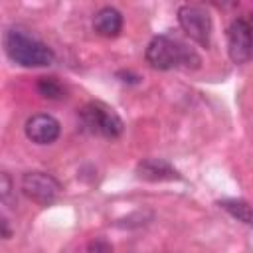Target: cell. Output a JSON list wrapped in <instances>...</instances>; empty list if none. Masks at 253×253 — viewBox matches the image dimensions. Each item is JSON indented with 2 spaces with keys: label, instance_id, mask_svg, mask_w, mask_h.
<instances>
[{
  "label": "cell",
  "instance_id": "7a4b0ae2",
  "mask_svg": "<svg viewBox=\"0 0 253 253\" xmlns=\"http://www.w3.org/2000/svg\"><path fill=\"white\" fill-rule=\"evenodd\" d=\"M4 49L8 57L22 67H45L51 65L55 57L51 47L18 28H12L4 34Z\"/></svg>",
  "mask_w": 253,
  "mask_h": 253
},
{
  "label": "cell",
  "instance_id": "9c48e42d",
  "mask_svg": "<svg viewBox=\"0 0 253 253\" xmlns=\"http://www.w3.org/2000/svg\"><path fill=\"white\" fill-rule=\"evenodd\" d=\"M93 28L99 36L103 38H115L119 36V32L123 30V14L117 8L105 6L95 14L93 20Z\"/></svg>",
  "mask_w": 253,
  "mask_h": 253
},
{
  "label": "cell",
  "instance_id": "30bf717a",
  "mask_svg": "<svg viewBox=\"0 0 253 253\" xmlns=\"http://www.w3.org/2000/svg\"><path fill=\"white\" fill-rule=\"evenodd\" d=\"M36 89L42 97L45 99H51V101H59V99H65L67 97V87L53 75H42L38 77L36 81Z\"/></svg>",
  "mask_w": 253,
  "mask_h": 253
},
{
  "label": "cell",
  "instance_id": "7c38bea8",
  "mask_svg": "<svg viewBox=\"0 0 253 253\" xmlns=\"http://www.w3.org/2000/svg\"><path fill=\"white\" fill-rule=\"evenodd\" d=\"M10 190H12L10 178H8V174H2V200H4V202L8 200V196H10Z\"/></svg>",
  "mask_w": 253,
  "mask_h": 253
},
{
  "label": "cell",
  "instance_id": "5b68a950",
  "mask_svg": "<svg viewBox=\"0 0 253 253\" xmlns=\"http://www.w3.org/2000/svg\"><path fill=\"white\" fill-rule=\"evenodd\" d=\"M20 188L28 200L40 206L53 204L61 192V184L51 174H45V172H26L22 176Z\"/></svg>",
  "mask_w": 253,
  "mask_h": 253
},
{
  "label": "cell",
  "instance_id": "52a82bcc",
  "mask_svg": "<svg viewBox=\"0 0 253 253\" xmlns=\"http://www.w3.org/2000/svg\"><path fill=\"white\" fill-rule=\"evenodd\" d=\"M26 136L36 142V144H51L57 140L59 132H61V125L55 117L47 115V113H38V115H32L28 121H26Z\"/></svg>",
  "mask_w": 253,
  "mask_h": 253
},
{
  "label": "cell",
  "instance_id": "8fae6325",
  "mask_svg": "<svg viewBox=\"0 0 253 253\" xmlns=\"http://www.w3.org/2000/svg\"><path fill=\"white\" fill-rule=\"evenodd\" d=\"M219 208H223L231 217H235L237 221L241 223H247V225H253V208L245 202V200H239V198H225V200H219Z\"/></svg>",
  "mask_w": 253,
  "mask_h": 253
},
{
  "label": "cell",
  "instance_id": "6da1fadb",
  "mask_svg": "<svg viewBox=\"0 0 253 253\" xmlns=\"http://www.w3.org/2000/svg\"><path fill=\"white\" fill-rule=\"evenodd\" d=\"M146 61L150 67L166 71L174 67H198V53L188 47L184 42L170 36H156L146 47Z\"/></svg>",
  "mask_w": 253,
  "mask_h": 253
},
{
  "label": "cell",
  "instance_id": "277c9868",
  "mask_svg": "<svg viewBox=\"0 0 253 253\" xmlns=\"http://www.w3.org/2000/svg\"><path fill=\"white\" fill-rule=\"evenodd\" d=\"M178 22L186 36H190L202 47H208L211 42V16L206 8L198 4H184L178 8Z\"/></svg>",
  "mask_w": 253,
  "mask_h": 253
},
{
  "label": "cell",
  "instance_id": "ba28073f",
  "mask_svg": "<svg viewBox=\"0 0 253 253\" xmlns=\"http://www.w3.org/2000/svg\"><path fill=\"white\" fill-rule=\"evenodd\" d=\"M136 176L144 182H168L180 180V172L164 158H144L136 164Z\"/></svg>",
  "mask_w": 253,
  "mask_h": 253
},
{
  "label": "cell",
  "instance_id": "3957f363",
  "mask_svg": "<svg viewBox=\"0 0 253 253\" xmlns=\"http://www.w3.org/2000/svg\"><path fill=\"white\" fill-rule=\"evenodd\" d=\"M79 119V126L81 130L95 134V136H103V138H119L123 134V121L121 117L107 107L105 103L99 101H91L87 105H83L77 113Z\"/></svg>",
  "mask_w": 253,
  "mask_h": 253
},
{
  "label": "cell",
  "instance_id": "8992f818",
  "mask_svg": "<svg viewBox=\"0 0 253 253\" xmlns=\"http://www.w3.org/2000/svg\"><path fill=\"white\" fill-rule=\"evenodd\" d=\"M227 53L233 63H245L253 55V28L247 20L237 18L227 28Z\"/></svg>",
  "mask_w": 253,
  "mask_h": 253
}]
</instances>
